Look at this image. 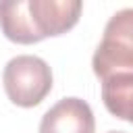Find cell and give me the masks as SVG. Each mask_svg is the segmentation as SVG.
Listing matches in <instances>:
<instances>
[{"mask_svg": "<svg viewBox=\"0 0 133 133\" xmlns=\"http://www.w3.org/2000/svg\"><path fill=\"white\" fill-rule=\"evenodd\" d=\"M94 112L81 98H62L39 123V133H94Z\"/></svg>", "mask_w": 133, "mask_h": 133, "instance_id": "cell-4", "label": "cell"}, {"mask_svg": "<svg viewBox=\"0 0 133 133\" xmlns=\"http://www.w3.org/2000/svg\"><path fill=\"white\" fill-rule=\"evenodd\" d=\"M108 133H125V131H108Z\"/></svg>", "mask_w": 133, "mask_h": 133, "instance_id": "cell-7", "label": "cell"}, {"mask_svg": "<svg viewBox=\"0 0 133 133\" xmlns=\"http://www.w3.org/2000/svg\"><path fill=\"white\" fill-rule=\"evenodd\" d=\"M2 81L6 96L12 104L23 108H33L50 94L52 71L44 58L21 54L6 62Z\"/></svg>", "mask_w": 133, "mask_h": 133, "instance_id": "cell-2", "label": "cell"}, {"mask_svg": "<svg viewBox=\"0 0 133 133\" xmlns=\"http://www.w3.org/2000/svg\"><path fill=\"white\" fill-rule=\"evenodd\" d=\"M0 27L2 33L15 44H35L42 42L39 33L33 27L27 0H8L0 2Z\"/></svg>", "mask_w": 133, "mask_h": 133, "instance_id": "cell-5", "label": "cell"}, {"mask_svg": "<svg viewBox=\"0 0 133 133\" xmlns=\"http://www.w3.org/2000/svg\"><path fill=\"white\" fill-rule=\"evenodd\" d=\"M29 15L39 37L66 33L77 25L83 4L79 0H27Z\"/></svg>", "mask_w": 133, "mask_h": 133, "instance_id": "cell-3", "label": "cell"}, {"mask_svg": "<svg viewBox=\"0 0 133 133\" xmlns=\"http://www.w3.org/2000/svg\"><path fill=\"white\" fill-rule=\"evenodd\" d=\"M91 66L102 81L116 73H133V8H123L108 19Z\"/></svg>", "mask_w": 133, "mask_h": 133, "instance_id": "cell-1", "label": "cell"}, {"mask_svg": "<svg viewBox=\"0 0 133 133\" xmlns=\"http://www.w3.org/2000/svg\"><path fill=\"white\" fill-rule=\"evenodd\" d=\"M102 100L110 114L133 123V73H116L102 81Z\"/></svg>", "mask_w": 133, "mask_h": 133, "instance_id": "cell-6", "label": "cell"}]
</instances>
